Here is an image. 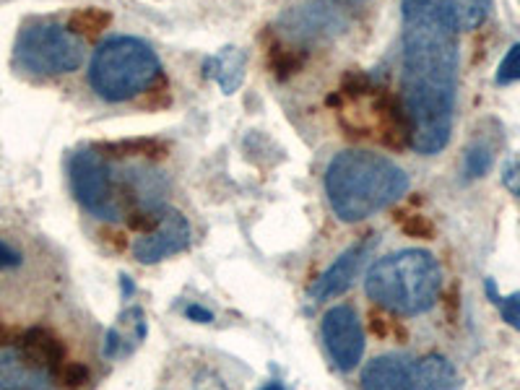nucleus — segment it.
Masks as SVG:
<instances>
[{
	"label": "nucleus",
	"instance_id": "f257e3e1",
	"mask_svg": "<svg viewBox=\"0 0 520 390\" xmlns=\"http://www.w3.org/2000/svg\"><path fill=\"white\" fill-rule=\"evenodd\" d=\"M401 97L414 123L411 146L437 154L453 136L458 21L450 0H403Z\"/></svg>",
	"mask_w": 520,
	"mask_h": 390
},
{
	"label": "nucleus",
	"instance_id": "f03ea898",
	"mask_svg": "<svg viewBox=\"0 0 520 390\" xmlns=\"http://www.w3.org/2000/svg\"><path fill=\"white\" fill-rule=\"evenodd\" d=\"M409 190V175L375 151H338L325 169V195L346 224L380 214Z\"/></svg>",
	"mask_w": 520,
	"mask_h": 390
},
{
	"label": "nucleus",
	"instance_id": "7ed1b4c3",
	"mask_svg": "<svg viewBox=\"0 0 520 390\" xmlns=\"http://www.w3.org/2000/svg\"><path fill=\"white\" fill-rule=\"evenodd\" d=\"M364 292L375 305L396 315H422L440 299L442 268L435 255L424 250L390 253L372 263Z\"/></svg>",
	"mask_w": 520,
	"mask_h": 390
},
{
	"label": "nucleus",
	"instance_id": "20e7f679",
	"mask_svg": "<svg viewBox=\"0 0 520 390\" xmlns=\"http://www.w3.org/2000/svg\"><path fill=\"white\" fill-rule=\"evenodd\" d=\"M162 65L149 42L138 37H110L99 45L89 65V84L104 102H128L154 86Z\"/></svg>",
	"mask_w": 520,
	"mask_h": 390
},
{
	"label": "nucleus",
	"instance_id": "39448f33",
	"mask_svg": "<svg viewBox=\"0 0 520 390\" xmlns=\"http://www.w3.org/2000/svg\"><path fill=\"white\" fill-rule=\"evenodd\" d=\"M84 42L63 24L24 26L13 45V60L32 76H63L84 65Z\"/></svg>",
	"mask_w": 520,
	"mask_h": 390
},
{
	"label": "nucleus",
	"instance_id": "423d86ee",
	"mask_svg": "<svg viewBox=\"0 0 520 390\" xmlns=\"http://www.w3.org/2000/svg\"><path fill=\"white\" fill-rule=\"evenodd\" d=\"M68 177H71V190L76 201L102 221L123 219V206L117 198L115 169L110 167L107 156L97 149L76 151L68 164Z\"/></svg>",
	"mask_w": 520,
	"mask_h": 390
},
{
	"label": "nucleus",
	"instance_id": "0eeeda50",
	"mask_svg": "<svg viewBox=\"0 0 520 390\" xmlns=\"http://www.w3.org/2000/svg\"><path fill=\"white\" fill-rule=\"evenodd\" d=\"M323 344L331 354L333 364L341 372H351L359 367L364 357V331L359 323L357 310L351 305H336L323 315L320 323Z\"/></svg>",
	"mask_w": 520,
	"mask_h": 390
},
{
	"label": "nucleus",
	"instance_id": "6e6552de",
	"mask_svg": "<svg viewBox=\"0 0 520 390\" xmlns=\"http://www.w3.org/2000/svg\"><path fill=\"white\" fill-rule=\"evenodd\" d=\"M190 240H193V234H190L188 219L180 211H175V208H164L159 229H154L151 234H143V237L133 242V258L138 263H146V266L159 263V260L169 258V255L185 253L190 247Z\"/></svg>",
	"mask_w": 520,
	"mask_h": 390
},
{
	"label": "nucleus",
	"instance_id": "1a4fd4ad",
	"mask_svg": "<svg viewBox=\"0 0 520 390\" xmlns=\"http://www.w3.org/2000/svg\"><path fill=\"white\" fill-rule=\"evenodd\" d=\"M117 198L125 211H164V198H167V180L162 172H156L151 167H125L115 172Z\"/></svg>",
	"mask_w": 520,
	"mask_h": 390
},
{
	"label": "nucleus",
	"instance_id": "9d476101",
	"mask_svg": "<svg viewBox=\"0 0 520 390\" xmlns=\"http://www.w3.org/2000/svg\"><path fill=\"white\" fill-rule=\"evenodd\" d=\"M372 110L377 117V138L388 149H406L411 146V136H414V123L411 115L403 104V97H398L396 91L375 89V99H372Z\"/></svg>",
	"mask_w": 520,
	"mask_h": 390
},
{
	"label": "nucleus",
	"instance_id": "9b49d317",
	"mask_svg": "<svg viewBox=\"0 0 520 390\" xmlns=\"http://www.w3.org/2000/svg\"><path fill=\"white\" fill-rule=\"evenodd\" d=\"M372 250V240H364L357 242V245H351L346 253L338 255L336 260L331 263V268L320 276L310 289V299L312 302H325V299H333L338 294H344L354 279H357L359 268H362L364 258L367 253Z\"/></svg>",
	"mask_w": 520,
	"mask_h": 390
},
{
	"label": "nucleus",
	"instance_id": "f8f14e48",
	"mask_svg": "<svg viewBox=\"0 0 520 390\" xmlns=\"http://www.w3.org/2000/svg\"><path fill=\"white\" fill-rule=\"evenodd\" d=\"M411 367L414 362L398 354L372 359L362 370V390H414Z\"/></svg>",
	"mask_w": 520,
	"mask_h": 390
},
{
	"label": "nucleus",
	"instance_id": "ddd939ff",
	"mask_svg": "<svg viewBox=\"0 0 520 390\" xmlns=\"http://www.w3.org/2000/svg\"><path fill=\"white\" fill-rule=\"evenodd\" d=\"M341 6L325 8L323 0H315L310 6H299L292 13H286L284 21L297 37H320V34H336L341 32Z\"/></svg>",
	"mask_w": 520,
	"mask_h": 390
},
{
	"label": "nucleus",
	"instance_id": "4468645a",
	"mask_svg": "<svg viewBox=\"0 0 520 390\" xmlns=\"http://www.w3.org/2000/svg\"><path fill=\"white\" fill-rule=\"evenodd\" d=\"M21 354L24 359H29L32 364L42 367L45 372H60V367L65 364V346L58 336L47 328H29V331L21 336Z\"/></svg>",
	"mask_w": 520,
	"mask_h": 390
},
{
	"label": "nucleus",
	"instance_id": "2eb2a0df",
	"mask_svg": "<svg viewBox=\"0 0 520 390\" xmlns=\"http://www.w3.org/2000/svg\"><path fill=\"white\" fill-rule=\"evenodd\" d=\"M203 71H206V76L211 78V81H216V86H219L227 97H232L234 91H240L242 81H245V71H247L245 50H240V47L234 45L221 47L216 55H211V58L206 60Z\"/></svg>",
	"mask_w": 520,
	"mask_h": 390
},
{
	"label": "nucleus",
	"instance_id": "dca6fc26",
	"mask_svg": "<svg viewBox=\"0 0 520 390\" xmlns=\"http://www.w3.org/2000/svg\"><path fill=\"white\" fill-rule=\"evenodd\" d=\"M411 380H414V390H458L461 385L455 367L442 354H427L416 359L411 367Z\"/></svg>",
	"mask_w": 520,
	"mask_h": 390
},
{
	"label": "nucleus",
	"instance_id": "f3484780",
	"mask_svg": "<svg viewBox=\"0 0 520 390\" xmlns=\"http://www.w3.org/2000/svg\"><path fill=\"white\" fill-rule=\"evenodd\" d=\"M0 390H52L47 372L29 359L8 357L0 362Z\"/></svg>",
	"mask_w": 520,
	"mask_h": 390
},
{
	"label": "nucleus",
	"instance_id": "a211bd4d",
	"mask_svg": "<svg viewBox=\"0 0 520 390\" xmlns=\"http://www.w3.org/2000/svg\"><path fill=\"white\" fill-rule=\"evenodd\" d=\"M94 149L104 156H112V159H125V156L164 159V156L169 154V143L159 141V138H123V141L99 143Z\"/></svg>",
	"mask_w": 520,
	"mask_h": 390
},
{
	"label": "nucleus",
	"instance_id": "6ab92c4d",
	"mask_svg": "<svg viewBox=\"0 0 520 390\" xmlns=\"http://www.w3.org/2000/svg\"><path fill=\"white\" fill-rule=\"evenodd\" d=\"M305 60V50L279 45V42H273L271 50H268V68H271L273 78H279V81H286V78H292L294 73L302 71Z\"/></svg>",
	"mask_w": 520,
	"mask_h": 390
},
{
	"label": "nucleus",
	"instance_id": "aec40b11",
	"mask_svg": "<svg viewBox=\"0 0 520 390\" xmlns=\"http://www.w3.org/2000/svg\"><path fill=\"white\" fill-rule=\"evenodd\" d=\"M112 24V13L104 11V8H78V11L71 13L68 19V29L73 34H99L104 29H110Z\"/></svg>",
	"mask_w": 520,
	"mask_h": 390
},
{
	"label": "nucleus",
	"instance_id": "412c9836",
	"mask_svg": "<svg viewBox=\"0 0 520 390\" xmlns=\"http://www.w3.org/2000/svg\"><path fill=\"white\" fill-rule=\"evenodd\" d=\"M450 3H453L455 21H458L461 32L479 29L487 21L489 8H492V0H450Z\"/></svg>",
	"mask_w": 520,
	"mask_h": 390
},
{
	"label": "nucleus",
	"instance_id": "4be33fe9",
	"mask_svg": "<svg viewBox=\"0 0 520 390\" xmlns=\"http://www.w3.org/2000/svg\"><path fill=\"white\" fill-rule=\"evenodd\" d=\"M492 162L494 154L489 143H471L466 149V154H463V175H466V180H479V177H484L489 169H492Z\"/></svg>",
	"mask_w": 520,
	"mask_h": 390
},
{
	"label": "nucleus",
	"instance_id": "5701e85b",
	"mask_svg": "<svg viewBox=\"0 0 520 390\" xmlns=\"http://www.w3.org/2000/svg\"><path fill=\"white\" fill-rule=\"evenodd\" d=\"M484 292H487L489 302L500 310L502 320H505L507 325H513L515 331H520V292H513V294H507V297H502V294L497 292V281L494 279L484 281Z\"/></svg>",
	"mask_w": 520,
	"mask_h": 390
},
{
	"label": "nucleus",
	"instance_id": "b1692460",
	"mask_svg": "<svg viewBox=\"0 0 520 390\" xmlns=\"http://www.w3.org/2000/svg\"><path fill=\"white\" fill-rule=\"evenodd\" d=\"M396 224L406 237H414V240H435V224L429 221V216L403 214L396 216Z\"/></svg>",
	"mask_w": 520,
	"mask_h": 390
},
{
	"label": "nucleus",
	"instance_id": "393cba45",
	"mask_svg": "<svg viewBox=\"0 0 520 390\" xmlns=\"http://www.w3.org/2000/svg\"><path fill=\"white\" fill-rule=\"evenodd\" d=\"M375 91V81L364 71H346L344 78H341V89L336 91L341 99H354V97H364Z\"/></svg>",
	"mask_w": 520,
	"mask_h": 390
},
{
	"label": "nucleus",
	"instance_id": "a878e982",
	"mask_svg": "<svg viewBox=\"0 0 520 390\" xmlns=\"http://www.w3.org/2000/svg\"><path fill=\"white\" fill-rule=\"evenodd\" d=\"M58 375L65 390H86L91 383L89 367L81 362H65L63 367H60Z\"/></svg>",
	"mask_w": 520,
	"mask_h": 390
},
{
	"label": "nucleus",
	"instance_id": "bb28decb",
	"mask_svg": "<svg viewBox=\"0 0 520 390\" xmlns=\"http://www.w3.org/2000/svg\"><path fill=\"white\" fill-rule=\"evenodd\" d=\"M494 81H497L500 86L520 81V45H513L510 50H507V55L502 58L500 68H497V76H494Z\"/></svg>",
	"mask_w": 520,
	"mask_h": 390
},
{
	"label": "nucleus",
	"instance_id": "cd10ccee",
	"mask_svg": "<svg viewBox=\"0 0 520 390\" xmlns=\"http://www.w3.org/2000/svg\"><path fill=\"white\" fill-rule=\"evenodd\" d=\"M162 214H156V211H128V227L138 234H151L154 229H159L162 224Z\"/></svg>",
	"mask_w": 520,
	"mask_h": 390
},
{
	"label": "nucleus",
	"instance_id": "c85d7f7f",
	"mask_svg": "<svg viewBox=\"0 0 520 390\" xmlns=\"http://www.w3.org/2000/svg\"><path fill=\"white\" fill-rule=\"evenodd\" d=\"M370 328H372V333H375V336H380V338H388L390 331H396L398 336H406V333H403V328H398L393 320H388L383 312H377V310L370 312Z\"/></svg>",
	"mask_w": 520,
	"mask_h": 390
},
{
	"label": "nucleus",
	"instance_id": "c756f323",
	"mask_svg": "<svg viewBox=\"0 0 520 390\" xmlns=\"http://www.w3.org/2000/svg\"><path fill=\"white\" fill-rule=\"evenodd\" d=\"M502 185L520 198V156H515V159H510L505 164V169H502Z\"/></svg>",
	"mask_w": 520,
	"mask_h": 390
},
{
	"label": "nucleus",
	"instance_id": "7c9ffc66",
	"mask_svg": "<svg viewBox=\"0 0 520 390\" xmlns=\"http://www.w3.org/2000/svg\"><path fill=\"white\" fill-rule=\"evenodd\" d=\"M193 390H229V385L216 372L201 370L193 377Z\"/></svg>",
	"mask_w": 520,
	"mask_h": 390
},
{
	"label": "nucleus",
	"instance_id": "2f4dec72",
	"mask_svg": "<svg viewBox=\"0 0 520 390\" xmlns=\"http://www.w3.org/2000/svg\"><path fill=\"white\" fill-rule=\"evenodd\" d=\"M24 263V255L11 247L8 242L0 240V271H13V268H19Z\"/></svg>",
	"mask_w": 520,
	"mask_h": 390
},
{
	"label": "nucleus",
	"instance_id": "473e14b6",
	"mask_svg": "<svg viewBox=\"0 0 520 390\" xmlns=\"http://www.w3.org/2000/svg\"><path fill=\"white\" fill-rule=\"evenodd\" d=\"M120 349H123V336L117 333V328H110V331L104 333V359L120 357Z\"/></svg>",
	"mask_w": 520,
	"mask_h": 390
},
{
	"label": "nucleus",
	"instance_id": "72a5a7b5",
	"mask_svg": "<svg viewBox=\"0 0 520 390\" xmlns=\"http://www.w3.org/2000/svg\"><path fill=\"white\" fill-rule=\"evenodd\" d=\"M185 318L195 320V323H211V320H214V312L206 310V307L201 305H188L185 307Z\"/></svg>",
	"mask_w": 520,
	"mask_h": 390
},
{
	"label": "nucleus",
	"instance_id": "f704fd0d",
	"mask_svg": "<svg viewBox=\"0 0 520 390\" xmlns=\"http://www.w3.org/2000/svg\"><path fill=\"white\" fill-rule=\"evenodd\" d=\"M120 284H123V297H133V292H136V289H133V281H130L128 276H120Z\"/></svg>",
	"mask_w": 520,
	"mask_h": 390
},
{
	"label": "nucleus",
	"instance_id": "c9c22d12",
	"mask_svg": "<svg viewBox=\"0 0 520 390\" xmlns=\"http://www.w3.org/2000/svg\"><path fill=\"white\" fill-rule=\"evenodd\" d=\"M6 341H8V328L0 323V344H6Z\"/></svg>",
	"mask_w": 520,
	"mask_h": 390
},
{
	"label": "nucleus",
	"instance_id": "e433bc0d",
	"mask_svg": "<svg viewBox=\"0 0 520 390\" xmlns=\"http://www.w3.org/2000/svg\"><path fill=\"white\" fill-rule=\"evenodd\" d=\"M260 390H286V388L281 383H266Z\"/></svg>",
	"mask_w": 520,
	"mask_h": 390
}]
</instances>
